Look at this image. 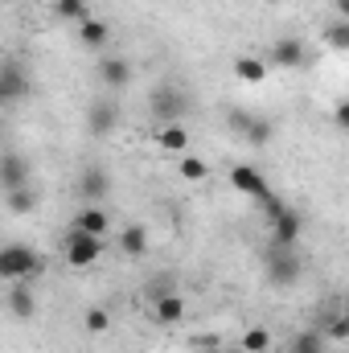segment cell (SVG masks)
<instances>
[{
  "label": "cell",
  "instance_id": "1",
  "mask_svg": "<svg viewBox=\"0 0 349 353\" xmlns=\"http://www.w3.org/2000/svg\"><path fill=\"white\" fill-rule=\"evenodd\" d=\"M189 111H193V94L173 79H165V83H157L148 90V115L157 123H185Z\"/></svg>",
  "mask_w": 349,
  "mask_h": 353
},
{
  "label": "cell",
  "instance_id": "2",
  "mask_svg": "<svg viewBox=\"0 0 349 353\" xmlns=\"http://www.w3.org/2000/svg\"><path fill=\"white\" fill-rule=\"evenodd\" d=\"M37 271H41V255L33 247H25V243H4L0 247V283L4 279L8 283H25Z\"/></svg>",
  "mask_w": 349,
  "mask_h": 353
},
{
  "label": "cell",
  "instance_id": "3",
  "mask_svg": "<svg viewBox=\"0 0 349 353\" xmlns=\"http://www.w3.org/2000/svg\"><path fill=\"white\" fill-rule=\"evenodd\" d=\"M29 90H33V74H29V66L17 62V58H4V62H0V107H17V103H25Z\"/></svg>",
  "mask_w": 349,
  "mask_h": 353
},
{
  "label": "cell",
  "instance_id": "4",
  "mask_svg": "<svg viewBox=\"0 0 349 353\" xmlns=\"http://www.w3.org/2000/svg\"><path fill=\"white\" fill-rule=\"evenodd\" d=\"M226 123L251 144V148H267L271 144V136H275V123L259 115V111H243V107H230V115H226Z\"/></svg>",
  "mask_w": 349,
  "mask_h": 353
},
{
  "label": "cell",
  "instance_id": "5",
  "mask_svg": "<svg viewBox=\"0 0 349 353\" xmlns=\"http://www.w3.org/2000/svg\"><path fill=\"white\" fill-rule=\"evenodd\" d=\"M119 119H123V111H119L115 99H94L87 107V115H83V128H87V136L103 140V136H111L119 128Z\"/></svg>",
  "mask_w": 349,
  "mask_h": 353
},
{
  "label": "cell",
  "instance_id": "6",
  "mask_svg": "<svg viewBox=\"0 0 349 353\" xmlns=\"http://www.w3.org/2000/svg\"><path fill=\"white\" fill-rule=\"evenodd\" d=\"M267 279L275 288H292L300 279V255H296V247H275L271 243V251H267Z\"/></svg>",
  "mask_w": 349,
  "mask_h": 353
},
{
  "label": "cell",
  "instance_id": "7",
  "mask_svg": "<svg viewBox=\"0 0 349 353\" xmlns=\"http://www.w3.org/2000/svg\"><path fill=\"white\" fill-rule=\"evenodd\" d=\"M25 185H33V165H29V157H25L21 148L0 152V189L12 193V189H25Z\"/></svg>",
  "mask_w": 349,
  "mask_h": 353
},
{
  "label": "cell",
  "instance_id": "8",
  "mask_svg": "<svg viewBox=\"0 0 349 353\" xmlns=\"http://www.w3.org/2000/svg\"><path fill=\"white\" fill-rule=\"evenodd\" d=\"M300 230H304L300 214L283 201V205L271 214V243H275V247H296V243H300Z\"/></svg>",
  "mask_w": 349,
  "mask_h": 353
},
{
  "label": "cell",
  "instance_id": "9",
  "mask_svg": "<svg viewBox=\"0 0 349 353\" xmlns=\"http://www.w3.org/2000/svg\"><path fill=\"white\" fill-rule=\"evenodd\" d=\"M79 201L83 205H103V197L111 193V176H107V169H99V165H87L83 173H79Z\"/></svg>",
  "mask_w": 349,
  "mask_h": 353
},
{
  "label": "cell",
  "instance_id": "10",
  "mask_svg": "<svg viewBox=\"0 0 349 353\" xmlns=\"http://www.w3.org/2000/svg\"><path fill=\"white\" fill-rule=\"evenodd\" d=\"M99 255H103V239L83 234V230H70L66 234V263L70 267H90Z\"/></svg>",
  "mask_w": 349,
  "mask_h": 353
},
{
  "label": "cell",
  "instance_id": "11",
  "mask_svg": "<svg viewBox=\"0 0 349 353\" xmlns=\"http://www.w3.org/2000/svg\"><path fill=\"white\" fill-rule=\"evenodd\" d=\"M267 58H271V66H279V70H296V66H304L308 50H304L300 37H275L271 50H267Z\"/></svg>",
  "mask_w": 349,
  "mask_h": 353
},
{
  "label": "cell",
  "instance_id": "12",
  "mask_svg": "<svg viewBox=\"0 0 349 353\" xmlns=\"http://www.w3.org/2000/svg\"><path fill=\"white\" fill-rule=\"evenodd\" d=\"M99 83L107 90H123L132 83V58H123V54H103V62H99Z\"/></svg>",
  "mask_w": 349,
  "mask_h": 353
},
{
  "label": "cell",
  "instance_id": "13",
  "mask_svg": "<svg viewBox=\"0 0 349 353\" xmlns=\"http://www.w3.org/2000/svg\"><path fill=\"white\" fill-rule=\"evenodd\" d=\"M230 185H235L239 193H247L251 201H259L263 193L271 189L267 176H263V169H255V165H235V169H230Z\"/></svg>",
  "mask_w": 349,
  "mask_h": 353
},
{
  "label": "cell",
  "instance_id": "14",
  "mask_svg": "<svg viewBox=\"0 0 349 353\" xmlns=\"http://www.w3.org/2000/svg\"><path fill=\"white\" fill-rule=\"evenodd\" d=\"M148 312H152L157 325H181V321H185V296H181V292H165V296L152 300Z\"/></svg>",
  "mask_w": 349,
  "mask_h": 353
},
{
  "label": "cell",
  "instance_id": "15",
  "mask_svg": "<svg viewBox=\"0 0 349 353\" xmlns=\"http://www.w3.org/2000/svg\"><path fill=\"white\" fill-rule=\"evenodd\" d=\"M74 230L94 234V239H107V230H111V222H107V210H103V205H83V210L74 214Z\"/></svg>",
  "mask_w": 349,
  "mask_h": 353
},
{
  "label": "cell",
  "instance_id": "16",
  "mask_svg": "<svg viewBox=\"0 0 349 353\" xmlns=\"http://www.w3.org/2000/svg\"><path fill=\"white\" fill-rule=\"evenodd\" d=\"M119 251H123L128 259H140V255H148V230H144L140 222L123 226V230H119Z\"/></svg>",
  "mask_w": 349,
  "mask_h": 353
},
{
  "label": "cell",
  "instance_id": "17",
  "mask_svg": "<svg viewBox=\"0 0 349 353\" xmlns=\"http://www.w3.org/2000/svg\"><path fill=\"white\" fill-rule=\"evenodd\" d=\"M8 312H12L17 321H29V316L37 312V300H33V292H29L25 283H12V288H8Z\"/></svg>",
  "mask_w": 349,
  "mask_h": 353
},
{
  "label": "cell",
  "instance_id": "18",
  "mask_svg": "<svg viewBox=\"0 0 349 353\" xmlns=\"http://www.w3.org/2000/svg\"><path fill=\"white\" fill-rule=\"evenodd\" d=\"M157 144H161L165 152H181V157H185V148H189V128H185V123H165V128L157 132Z\"/></svg>",
  "mask_w": 349,
  "mask_h": 353
},
{
  "label": "cell",
  "instance_id": "19",
  "mask_svg": "<svg viewBox=\"0 0 349 353\" xmlns=\"http://www.w3.org/2000/svg\"><path fill=\"white\" fill-rule=\"evenodd\" d=\"M79 37H83V46H87V50H103V46L111 41V29H107L103 21H94V17H87V21L79 25Z\"/></svg>",
  "mask_w": 349,
  "mask_h": 353
},
{
  "label": "cell",
  "instance_id": "20",
  "mask_svg": "<svg viewBox=\"0 0 349 353\" xmlns=\"http://www.w3.org/2000/svg\"><path fill=\"white\" fill-rule=\"evenodd\" d=\"M50 8H54V17H58V21H74V25H83V21L90 17L87 0H54Z\"/></svg>",
  "mask_w": 349,
  "mask_h": 353
},
{
  "label": "cell",
  "instance_id": "21",
  "mask_svg": "<svg viewBox=\"0 0 349 353\" xmlns=\"http://www.w3.org/2000/svg\"><path fill=\"white\" fill-rule=\"evenodd\" d=\"M4 201H8V214H33L37 210V189L33 185L12 189V193H4Z\"/></svg>",
  "mask_w": 349,
  "mask_h": 353
},
{
  "label": "cell",
  "instance_id": "22",
  "mask_svg": "<svg viewBox=\"0 0 349 353\" xmlns=\"http://www.w3.org/2000/svg\"><path fill=\"white\" fill-rule=\"evenodd\" d=\"M235 74H239L243 83L259 87L263 79H267V62H263V58H251V54H247V58H239V62H235Z\"/></svg>",
  "mask_w": 349,
  "mask_h": 353
},
{
  "label": "cell",
  "instance_id": "23",
  "mask_svg": "<svg viewBox=\"0 0 349 353\" xmlns=\"http://www.w3.org/2000/svg\"><path fill=\"white\" fill-rule=\"evenodd\" d=\"M325 350H329V341L321 337V329H300L292 337V353H325Z\"/></svg>",
  "mask_w": 349,
  "mask_h": 353
},
{
  "label": "cell",
  "instance_id": "24",
  "mask_svg": "<svg viewBox=\"0 0 349 353\" xmlns=\"http://www.w3.org/2000/svg\"><path fill=\"white\" fill-rule=\"evenodd\" d=\"M239 350L243 353H267L271 350V333H267V329H247L243 341H239Z\"/></svg>",
  "mask_w": 349,
  "mask_h": 353
},
{
  "label": "cell",
  "instance_id": "25",
  "mask_svg": "<svg viewBox=\"0 0 349 353\" xmlns=\"http://www.w3.org/2000/svg\"><path fill=\"white\" fill-rule=\"evenodd\" d=\"M107 325H111V312L107 308H87V316H83V329L87 333H107Z\"/></svg>",
  "mask_w": 349,
  "mask_h": 353
},
{
  "label": "cell",
  "instance_id": "26",
  "mask_svg": "<svg viewBox=\"0 0 349 353\" xmlns=\"http://www.w3.org/2000/svg\"><path fill=\"white\" fill-rule=\"evenodd\" d=\"M181 176H185V181H206L210 169H206V161H197V157H181Z\"/></svg>",
  "mask_w": 349,
  "mask_h": 353
},
{
  "label": "cell",
  "instance_id": "27",
  "mask_svg": "<svg viewBox=\"0 0 349 353\" xmlns=\"http://www.w3.org/2000/svg\"><path fill=\"white\" fill-rule=\"evenodd\" d=\"M321 337H325V341H333V345H341V341L349 337V321H346V316H333V321L325 325V333H321Z\"/></svg>",
  "mask_w": 349,
  "mask_h": 353
},
{
  "label": "cell",
  "instance_id": "28",
  "mask_svg": "<svg viewBox=\"0 0 349 353\" xmlns=\"http://www.w3.org/2000/svg\"><path fill=\"white\" fill-rule=\"evenodd\" d=\"M325 41H329L333 50H346L349 46V25H333V29L325 33Z\"/></svg>",
  "mask_w": 349,
  "mask_h": 353
},
{
  "label": "cell",
  "instance_id": "29",
  "mask_svg": "<svg viewBox=\"0 0 349 353\" xmlns=\"http://www.w3.org/2000/svg\"><path fill=\"white\" fill-rule=\"evenodd\" d=\"M333 119H337V128H346V123H349V107H346V103H337V107H333Z\"/></svg>",
  "mask_w": 349,
  "mask_h": 353
},
{
  "label": "cell",
  "instance_id": "30",
  "mask_svg": "<svg viewBox=\"0 0 349 353\" xmlns=\"http://www.w3.org/2000/svg\"><path fill=\"white\" fill-rule=\"evenodd\" d=\"M226 353H243V350H226Z\"/></svg>",
  "mask_w": 349,
  "mask_h": 353
},
{
  "label": "cell",
  "instance_id": "31",
  "mask_svg": "<svg viewBox=\"0 0 349 353\" xmlns=\"http://www.w3.org/2000/svg\"><path fill=\"white\" fill-rule=\"evenodd\" d=\"M267 4H279V0H267Z\"/></svg>",
  "mask_w": 349,
  "mask_h": 353
}]
</instances>
